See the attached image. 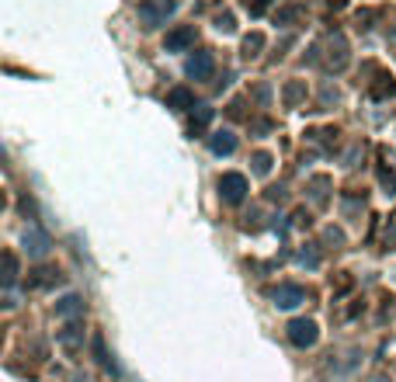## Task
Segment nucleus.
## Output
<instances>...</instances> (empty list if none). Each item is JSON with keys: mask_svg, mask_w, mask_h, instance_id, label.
I'll list each match as a JSON object with an SVG mask.
<instances>
[{"mask_svg": "<svg viewBox=\"0 0 396 382\" xmlns=\"http://www.w3.org/2000/svg\"><path fill=\"white\" fill-rule=\"evenodd\" d=\"M188 73L198 77V80H205V77L212 73V56H209V52H195V56L188 59Z\"/></svg>", "mask_w": 396, "mask_h": 382, "instance_id": "20e7f679", "label": "nucleus"}, {"mask_svg": "<svg viewBox=\"0 0 396 382\" xmlns=\"http://www.w3.org/2000/svg\"><path fill=\"white\" fill-rule=\"evenodd\" d=\"M289 340H292L296 347L317 344V323H313V320H292V323H289Z\"/></svg>", "mask_w": 396, "mask_h": 382, "instance_id": "f257e3e1", "label": "nucleus"}, {"mask_svg": "<svg viewBox=\"0 0 396 382\" xmlns=\"http://www.w3.org/2000/svg\"><path fill=\"white\" fill-rule=\"evenodd\" d=\"M192 42H195V32L192 28H177V32L167 35V49H188Z\"/></svg>", "mask_w": 396, "mask_h": 382, "instance_id": "423d86ee", "label": "nucleus"}, {"mask_svg": "<svg viewBox=\"0 0 396 382\" xmlns=\"http://www.w3.org/2000/svg\"><path fill=\"white\" fill-rule=\"evenodd\" d=\"M177 112H185V108H195V97L188 94V90H170V97H167Z\"/></svg>", "mask_w": 396, "mask_h": 382, "instance_id": "6e6552de", "label": "nucleus"}, {"mask_svg": "<svg viewBox=\"0 0 396 382\" xmlns=\"http://www.w3.org/2000/svg\"><path fill=\"white\" fill-rule=\"evenodd\" d=\"M77 309H80V299L77 296L63 299V306H59V313H63V316H70V313H77Z\"/></svg>", "mask_w": 396, "mask_h": 382, "instance_id": "1a4fd4ad", "label": "nucleus"}, {"mask_svg": "<svg viewBox=\"0 0 396 382\" xmlns=\"http://www.w3.org/2000/svg\"><path fill=\"white\" fill-rule=\"evenodd\" d=\"M219 191H223V198L226 202H243V191H247V177L243 174H223L219 177Z\"/></svg>", "mask_w": 396, "mask_h": 382, "instance_id": "f03ea898", "label": "nucleus"}, {"mask_svg": "<svg viewBox=\"0 0 396 382\" xmlns=\"http://www.w3.org/2000/svg\"><path fill=\"white\" fill-rule=\"evenodd\" d=\"M299 302H303V289H299V285H281V289H275V306L292 309V306H299Z\"/></svg>", "mask_w": 396, "mask_h": 382, "instance_id": "7ed1b4c3", "label": "nucleus"}, {"mask_svg": "<svg viewBox=\"0 0 396 382\" xmlns=\"http://www.w3.org/2000/svg\"><path fill=\"white\" fill-rule=\"evenodd\" d=\"M170 11H174V4H170V0H160L157 7H153V4H143V11H139V14H143V18H146V21L153 25L157 18H163V14H170Z\"/></svg>", "mask_w": 396, "mask_h": 382, "instance_id": "0eeeda50", "label": "nucleus"}, {"mask_svg": "<svg viewBox=\"0 0 396 382\" xmlns=\"http://www.w3.org/2000/svg\"><path fill=\"white\" fill-rule=\"evenodd\" d=\"M209 146H212V153H219V157H226V153H233V146H237V139H233V132H216Z\"/></svg>", "mask_w": 396, "mask_h": 382, "instance_id": "39448f33", "label": "nucleus"}]
</instances>
